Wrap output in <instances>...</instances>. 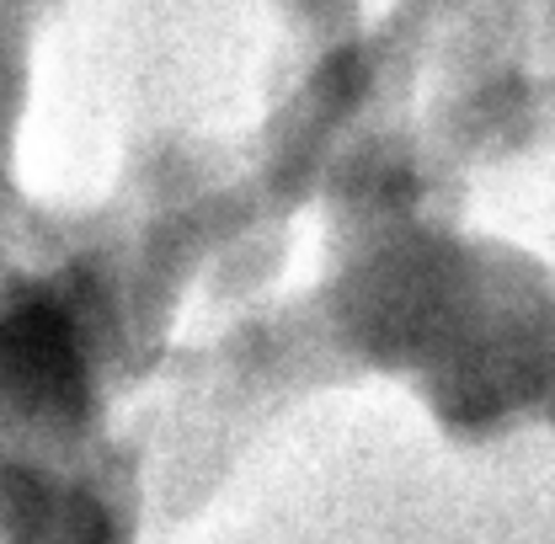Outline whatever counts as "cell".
<instances>
[{
    "label": "cell",
    "mask_w": 555,
    "mask_h": 544,
    "mask_svg": "<svg viewBox=\"0 0 555 544\" xmlns=\"http://www.w3.org/2000/svg\"><path fill=\"white\" fill-rule=\"evenodd\" d=\"M0 374L16 379L33 401H69L80 385L69 326L43 305L5 321L0 326Z\"/></svg>",
    "instance_id": "obj_1"
}]
</instances>
